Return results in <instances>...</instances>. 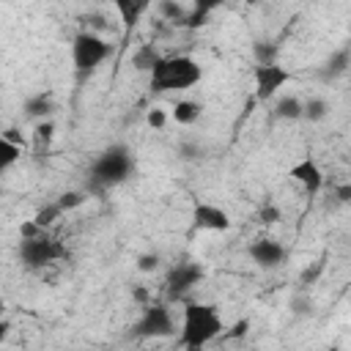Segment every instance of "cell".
<instances>
[{
  "mask_svg": "<svg viewBox=\"0 0 351 351\" xmlns=\"http://www.w3.org/2000/svg\"><path fill=\"white\" fill-rule=\"evenodd\" d=\"M159 263H162V258H159L156 252H143V255H137V269H140V271H156Z\"/></svg>",
  "mask_w": 351,
  "mask_h": 351,
  "instance_id": "obj_29",
  "label": "cell"
},
{
  "mask_svg": "<svg viewBox=\"0 0 351 351\" xmlns=\"http://www.w3.org/2000/svg\"><path fill=\"white\" fill-rule=\"evenodd\" d=\"M176 332V321H173V313L167 304L162 302H151L143 307V315L134 321L132 326V335L140 337V340H148V337H170Z\"/></svg>",
  "mask_w": 351,
  "mask_h": 351,
  "instance_id": "obj_5",
  "label": "cell"
},
{
  "mask_svg": "<svg viewBox=\"0 0 351 351\" xmlns=\"http://www.w3.org/2000/svg\"><path fill=\"white\" fill-rule=\"evenodd\" d=\"M156 8H159V14H162V19H167L170 25H178V27H184V22H186V8L178 3V0H159L156 3Z\"/></svg>",
  "mask_w": 351,
  "mask_h": 351,
  "instance_id": "obj_20",
  "label": "cell"
},
{
  "mask_svg": "<svg viewBox=\"0 0 351 351\" xmlns=\"http://www.w3.org/2000/svg\"><path fill=\"white\" fill-rule=\"evenodd\" d=\"M247 329H250V318H239L233 326H230V332H225L228 337H241V335H247Z\"/></svg>",
  "mask_w": 351,
  "mask_h": 351,
  "instance_id": "obj_31",
  "label": "cell"
},
{
  "mask_svg": "<svg viewBox=\"0 0 351 351\" xmlns=\"http://www.w3.org/2000/svg\"><path fill=\"white\" fill-rule=\"evenodd\" d=\"M203 280V266L195 261H184V263H173L165 274V293L170 302H184L186 293Z\"/></svg>",
  "mask_w": 351,
  "mask_h": 351,
  "instance_id": "obj_7",
  "label": "cell"
},
{
  "mask_svg": "<svg viewBox=\"0 0 351 351\" xmlns=\"http://www.w3.org/2000/svg\"><path fill=\"white\" fill-rule=\"evenodd\" d=\"M291 310H293L296 315H310V313H313V299H310L307 293H296V296L291 299Z\"/></svg>",
  "mask_w": 351,
  "mask_h": 351,
  "instance_id": "obj_27",
  "label": "cell"
},
{
  "mask_svg": "<svg viewBox=\"0 0 351 351\" xmlns=\"http://www.w3.org/2000/svg\"><path fill=\"white\" fill-rule=\"evenodd\" d=\"M304 110V101L296 96H277L274 99V115L280 121H299Z\"/></svg>",
  "mask_w": 351,
  "mask_h": 351,
  "instance_id": "obj_17",
  "label": "cell"
},
{
  "mask_svg": "<svg viewBox=\"0 0 351 351\" xmlns=\"http://www.w3.org/2000/svg\"><path fill=\"white\" fill-rule=\"evenodd\" d=\"M348 63H351V49H337V52L326 60V74H329V77H337V74L346 71Z\"/></svg>",
  "mask_w": 351,
  "mask_h": 351,
  "instance_id": "obj_22",
  "label": "cell"
},
{
  "mask_svg": "<svg viewBox=\"0 0 351 351\" xmlns=\"http://www.w3.org/2000/svg\"><path fill=\"white\" fill-rule=\"evenodd\" d=\"M22 151H25V145H19L8 137H0V173H8L22 159Z\"/></svg>",
  "mask_w": 351,
  "mask_h": 351,
  "instance_id": "obj_18",
  "label": "cell"
},
{
  "mask_svg": "<svg viewBox=\"0 0 351 351\" xmlns=\"http://www.w3.org/2000/svg\"><path fill=\"white\" fill-rule=\"evenodd\" d=\"M151 5H154V0H112V8L118 11V19L126 33L140 25V19L148 14Z\"/></svg>",
  "mask_w": 351,
  "mask_h": 351,
  "instance_id": "obj_12",
  "label": "cell"
},
{
  "mask_svg": "<svg viewBox=\"0 0 351 351\" xmlns=\"http://www.w3.org/2000/svg\"><path fill=\"white\" fill-rule=\"evenodd\" d=\"M335 195H337V200H340V203H348V200H351V184L337 186V192H335Z\"/></svg>",
  "mask_w": 351,
  "mask_h": 351,
  "instance_id": "obj_33",
  "label": "cell"
},
{
  "mask_svg": "<svg viewBox=\"0 0 351 351\" xmlns=\"http://www.w3.org/2000/svg\"><path fill=\"white\" fill-rule=\"evenodd\" d=\"M288 176L313 197V195H318L321 189H324V170L318 167V162L315 159H299L291 170H288Z\"/></svg>",
  "mask_w": 351,
  "mask_h": 351,
  "instance_id": "obj_11",
  "label": "cell"
},
{
  "mask_svg": "<svg viewBox=\"0 0 351 351\" xmlns=\"http://www.w3.org/2000/svg\"><path fill=\"white\" fill-rule=\"evenodd\" d=\"M85 197H88V192H80V189H69V192H63L60 197H58V206L63 208V214L66 211H74V208H80L82 203H85Z\"/></svg>",
  "mask_w": 351,
  "mask_h": 351,
  "instance_id": "obj_24",
  "label": "cell"
},
{
  "mask_svg": "<svg viewBox=\"0 0 351 351\" xmlns=\"http://www.w3.org/2000/svg\"><path fill=\"white\" fill-rule=\"evenodd\" d=\"M145 123H148L151 129H165V123H167V112H165L162 107H151L148 115H145Z\"/></svg>",
  "mask_w": 351,
  "mask_h": 351,
  "instance_id": "obj_30",
  "label": "cell"
},
{
  "mask_svg": "<svg viewBox=\"0 0 351 351\" xmlns=\"http://www.w3.org/2000/svg\"><path fill=\"white\" fill-rule=\"evenodd\" d=\"M63 247L49 239L47 233L41 236H30V239H22L19 241V261L27 266V269H44L49 263H55L58 258H63Z\"/></svg>",
  "mask_w": 351,
  "mask_h": 351,
  "instance_id": "obj_6",
  "label": "cell"
},
{
  "mask_svg": "<svg viewBox=\"0 0 351 351\" xmlns=\"http://www.w3.org/2000/svg\"><path fill=\"white\" fill-rule=\"evenodd\" d=\"M60 217H63V208L58 206V200H52V203L41 206V208L36 211V217H33V219H36L41 228H49V225H55Z\"/></svg>",
  "mask_w": 351,
  "mask_h": 351,
  "instance_id": "obj_21",
  "label": "cell"
},
{
  "mask_svg": "<svg viewBox=\"0 0 351 351\" xmlns=\"http://www.w3.org/2000/svg\"><path fill=\"white\" fill-rule=\"evenodd\" d=\"M225 321L219 315V310L208 302H195V299H184V310H181V335H178V346L197 351L206 348L208 343H214L217 337L225 335Z\"/></svg>",
  "mask_w": 351,
  "mask_h": 351,
  "instance_id": "obj_1",
  "label": "cell"
},
{
  "mask_svg": "<svg viewBox=\"0 0 351 351\" xmlns=\"http://www.w3.org/2000/svg\"><path fill=\"white\" fill-rule=\"evenodd\" d=\"M3 137H8V140H14V143H19V145H25V140H22V134H19V129H14V126H8V129L3 132Z\"/></svg>",
  "mask_w": 351,
  "mask_h": 351,
  "instance_id": "obj_34",
  "label": "cell"
},
{
  "mask_svg": "<svg viewBox=\"0 0 351 351\" xmlns=\"http://www.w3.org/2000/svg\"><path fill=\"white\" fill-rule=\"evenodd\" d=\"M247 255H250V261H252L255 266H261V269H277L280 263H285L288 250H285L277 239L258 236V239H252V241H250Z\"/></svg>",
  "mask_w": 351,
  "mask_h": 351,
  "instance_id": "obj_9",
  "label": "cell"
},
{
  "mask_svg": "<svg viewBox=\"0 0 351 351\" xmlns=\"http://www.w3.org/2000/svg\"><path fill=\"white\" fill-rule=\"evenodd\" d=\"M80 22H82V30H90V33H104V30L110 27V25H107V16L99 14V11H93V14H82Z\"/></svg>",
  "mask_w": 351,
  "mask_h": 351,
  "instance_id": "obj_25",
  "label": "cell"
},
{
  "mask_svg": "<svg viewBox=\"0 0 351 351\" xmlns=\"http://www.w3.org/2000/svg\"><path fill=\"white\" fill-rule=\"evenodd\" d=\"M159 60H162V55H159V49L154 44H140L132 52V66H134V71H143V74H151Z\"/></svg>",
  "mask_w": 351,
  "mask_h": 351,
  "instance_id": "obj_16",
  "label": "cell"
},
{
  "mask_svg": "<svg viewBox=\"0 0 351 351\" xmlns=\"http://www.w3.org/2000/svg\"><path fill=\"white\" fill-rule=\"evenodd\" d=\"M22 110H25L27 118H33V121H44V118L52 115V110H55V99H52L49 90H38V93H33V96L25 99Z\"/></svg>",
  "mask_w": 351,
  "mask_h": 351,
  "instance_id": "obj_14",
  "label": "cell"
},
{
  "mask_svg": "<svg viewBox=\"0 0 351 351\" xmlns=\"http://www.w3.org/2000/svg\"><path fill=\"white\" fill-rule=\"evenodd\" d=\"M277 219H280V208L274 203H263L261 211H258V222L261 225H274Z\"/></svg>",
  "mask_w": 351,
  "mask_h": 351,
  "instance_id": "obj_28",
  "label": "cell"
},
{
  "mask_svg": "<svg viewBox=\"0 0 351 351\" xmlns=\"http://www.w3.org/2000/svg\"><path fill=\"white\" fill-rule=\"evenodd\" d=\"M203 80V69L189 55H162V60L148 74V85L154 93H173V90H189Z\"/></svg>",
  "mask_w": 351,
  "mask_h": 351,
  "instance_id": "obj_2",
  "label": "cell"
},
{
  "mask_svg": "<svg viewBox=\"0 0 351 351\" xmlns=\"http://www.w3.org/2000/svg\"><path fill=\"white\" fill-rule=\"evenodd\" d=\"M52 143H55V121L52 118L36 121V126L30 132V145H33L36 159H47L52 151Z\"/></svg>",
  "mask_w": 351,
  "mask_h": 351,
  "instance_id": "obj_13",
  "label": "cell"
},
{
  "mask_svg": "<svg viewBox=\"0 0 351 351\" xmlns=\"http://www.w3.org/2000/svg\"><path fill=\"white\" fill-rule=\"evenodd\" d=\"M329 115V101L321 99V96H307L304 99V110H302V121L307 123H318Z\"/></svg>",
  "mask_w": 351,
  "mask_h": 351,
  "instance_id": "obj_19",
  "label": "cell"
},
{
  "mask_svg": "<svg viewBox=\"0 0 351 351\" xmlns=\"http://www.w3.org/2000/svg\"><path fill=\"white\" fill-rule=\"evenodd\" d=\"M291 80L288 69L280 66L277 60L274 63H255V71H252V82H255V99L258 101H269L280 93V88H285Z\"/></svg>",
  "mask_w": 351,
  "mask_h": 351,
  "instance_id": "obj_8",
  "label": "cell"
},
{
  "mask_svg": "<svg viewBox=\"0 0 351 351\" xmlns=\"http://www.w3.org/2000/svg\"><path fill=\"white\" fill-rule=\"evenodd\" d=\"M134 170V156L132 151L123 145V143H112L107 145L90 165V173H88V186L93 192H104V189H112L118 184H123Z\"/></svg>",
  "mask_w": 351,
  "mask_h": 351,
  "instance_id": "obj_3",
  "label": "cell"
},
{
  "mask_svg": "<svg viewBox=\"0 0 351 351\" xmlns=\"http://www.w3.org/2000/svg\"><path fill=\"white\" fill-rule=\"evenodd\" d=\"M200 156V145L189 143V145H181V159H197Z\"/></svg>",
  "mask_w": 351,
  "mask_h": 351,
  "instance_id": "obj_32",
  "label": "cell"
},
{
  "mask_svg": "<svg viewBox=\"0 0 351 351\" xmlns=\"http://www.w3.org/2000/svg\"><path fill=\"white\" fill-rule=\"evenodd\" d=\"M324 261H326V255H321L318 261H313V266H310V269H304V271L299 274V280H302V285H313V282L318 280V274L324 271Z\"/></svg>",
  "mask_w": 351,
  "mask_h": 351,
  "instance_id": "obj_26",
  "label": "cell"
},
{
  "mask_svg": "<svg viewBox=\"0 0 351 351\" xmlns=\"http://www.w3.org/2000/svg\"><path fill=\"white\" fill-rule=\"evenodd\" d=\"M110 55H112V44L101 33L80 30L71 38V63H74V71H77L80 80L90 77Z\"/></svg>",
  "mask_w": 351,
  "mask_h": 351,
  "instance_id": "obj_4",
  "label": "cell"
},
{
  "mask_svg": "<svg viewBox=\"0 0 351 351\" xmlns=\"http://www.w3.org/2000/svg\"><path fill=\"white\" fill-rule=\"evenodd\" d=\"M252 55H255V63H274L277 44L274 41H255L252 44Z\"/></svg>",
  "mask_w": 351,
  "mask_h": 351,
  "instance_id": "obj_23",
  "label": "cell"
},
{
  "mask_svg": "<svg viewBox=\"0 0 351 351\" xmlns=\"http://www.w3.org/2000/svg\"><path fill=\"white\" fill-rule=\"evenodd\" d=\"M192 225L197 230H214V233H225L230 228V217L222 206L208 203V200H197L192 206Z\"/></svg>",
  "mask_w": 351,
  "mask_h": 351,
  "instance_id": "obj_10",
  "label": "cell"
},
{
  "mask_svg": "<svg viewBox=\"0 0 351 351\" xmlns=\"http://www.w3.org/2000/svg\"><path fill=\"white\" fill-rule=\"evenodd\" d=\"M200 115H203V104H200V101H192V99H178V101L173 104V110H170V118H173L176 123H181V126L197 123Z\"/></svg>",
  "mask_w": 351,
  "mask_h": 351,
  "instance_id": "obj_15",
  "label": "cell"
}]
</instances>
